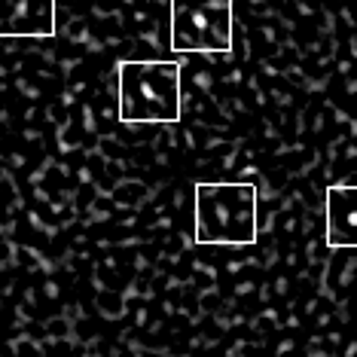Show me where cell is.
I'll use <instances>...</instances> for the list:
<instances>
[{
    "instance_id": "obj_5",
    "label": "cell",
    "mask_w": 357,
    "mask_h": 357,
    "mask_svg": "<svg viewBox=\"0 0 357 357\" xmlns=\"http://www.w3.org/2000/svg\"><path fill=\"white\" fill-rule=\"evenodd\" d=\"M327 245L357 248V183L327 190Z\"/></svg>"
},
{
    "instance_id": "obj_3",
    "label": "cell",
    "mask_w": 357,
    "mask_h": 357,
    "mask_svg": "<svg viewBox=\"0 0 357 357\" xmlns=\"http://www.w3.org/2000/svg\"><path fill=\"white\" fill-rule=\"evenodd\" d=\"M235 0H172V50L192 52H229L235 37Z\"/></svg>"
},
{
    "instance_id": "obj_4",
    "label": "cell",
    "mask_w": 357,
    "mask_h": 357,
    "mask_svg": "<svg viewBox=\"0 0 357 357\" xmlns=\"http://www.w3.org/2000/svg\"><path fill=\"white\" fill-rule=\"evenodd\" d=\"M55 0H0V37H52Z\"/></svg>"
},
{
    "instance_id": "obj_1",
    "label": "cell",
    "mask_w": 357,
    "mask_h": 357,
    "mask_svg": "<svg viewBox=\"0 0 357 357\" xmlns=\"http://www.w3.org/2000/svg\"><path fill=\"white\" fill-rule=\"evenodd\" d=\"M259 190L250 181H214L196 186L199 245H254L259 235Z\"/></svg>"
},
{
    "instance_id": "obj_2",
    "label": "cell",
    "mask_w": 357,
    "mask_h": 357,
    "mask_svg": "<svg viewBox=\"0 0 357 357\" xmlns=\"http://www.w3.org/2000/svg\"><path fill=\"white\" fill-rule=\"evenodd\" d=\"M119 119L128 126L181 119V61L135 59L119 64Z\"/></svg>"
}]
</instances>
